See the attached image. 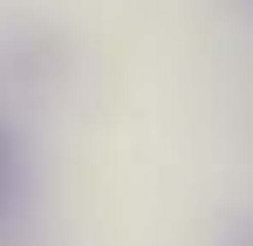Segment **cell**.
<instances>
[{
  "label": "cell",
  "instance_id": "2",
  "mask_svg": "<svg viewBox=\"0 0 253 246\" xmlns=\"http://www.w3.org/2000/svg\"><path fill=\"white\" fill-rule=\"evenodd\" d=\"M247 246H253V233H247Z\"/></svg>",
  "mask_w": 253,
  "mask_h": 246
},
{
  "label": "cell",
  "instance_id": "1",
  "mask_svg": "<svg viewBox=\"0 0 253 246\" xmlns=\"http://www.w3.org/2000/svg\"><path fill=\"white\" fill-rule=\"evenodd\" d=\"M7 178H14V151H7V137H0V199H7Z\"/></svg>",
  "mask_w": 253,
  "mask_h": 246
}]
</instances>
